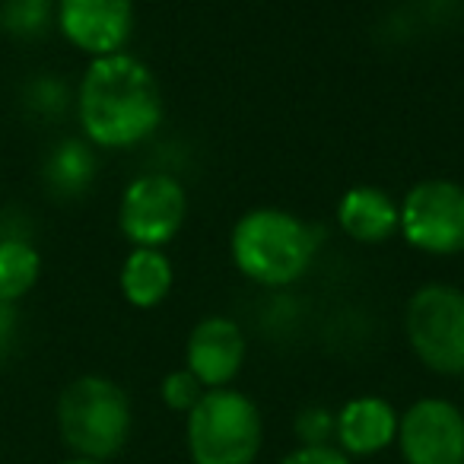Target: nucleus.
<instances>
[{
	"label": "nucleus",
	"instance_id": "1",
	"mask_svg": "<svg viewBox=\"0 0 464 464\" xmlns=\"http://www.w3.org/2000/svg\"><path fill=\"white\" fill-rule=\"evenodd\" d=\"M166 102L156 73L128 52L92 58L77 86V118L86 143L130 150L160 130Z\"/></svg>",
	"mask_w": 464,
	"mask_h": 464
},
{
	"label": "nucleus",
	"instance_id": "2",
	"mask_svg": "<svg viewBox=\"0 0 464 464\" xmlns=\"http://www.w3.org/2000/svg\"><path fill=\"white\" fill-rule=\"evenodd\" d=\"M318 236L303 217L280 207H255L242 213L229 232V258L255 286L286 290L312 271Z\"/></svg>",
	"mask_w": 464,
	"mask_h": 464
},
{
	"label": "nucleus",
	"instance_id": "3",
	"mask_svg": "<svg viewBox=\"0 0 464 464\" xmlns=\"http://www.w3.org/2000/svg\"><path fill=\"white\" fill-rule=\"evenodd\" d=\"M134 413L130 398L105 375H80L58 398V430L73 455L109 461L128 445Z\"/></svg>",
	"mask_w": 464,
	"mask_h": 464
},
{
	"label": "nucleus",
	"instance_id": "4",
	"mask_svg": "<svg viewBox=\"0 0 464 464\" xmlns=\"http://www.w3.org/2000/svg\"><path fill=\"white\" fill-rule=\"evenodd\" d=\"M191 464H255L265 445V420L248 394L210 388L191 407L185 430Z\"/></svg>",
	"mask_w": 464,
	"mask_h": 464
},
{
	"label": "nucleus",
	"instance_id": "5",
	"mask_svg": "<svg viewBox=\"0 0 464 464\" xmlns=\"http://www.w3.org/2000/svg\"><path fill=\"white\" fill-rule=\"evenodd\" d=\"M404 334L430 372L464 375V290L426 284L407 299Z\"/></svg>",
	"mask_w": 464,
	"mask_h": 464
},
{
	"label": "nucleus",
	"instance_id": "6",
	"mask_svg": "<svg viewBox=\"0 0 464 464\" xmlns=\"http://www.w3.org/2000/svg\"><path fill=\"white\" fill-rule=\"evenodd\" d=\"M401 236L432 258L464 255V185L451 179H423L398 200Z\"/></svg>",
	"mask_w": 464,
	"mask_h": 464
},
{
	"label": "nucleus",
	"instance_id": "7",
	"mask_svg": "<svg viewBox=\"0 0 464 464\" xmlns=\"http://www.w3.org/2000/svg\"><path fill=\"white\" fill-rule=\"evenodd\" d=\"M188 219V191L175 175H137L121 194L118 226L134 248H166Z\"/></svg>",
	"mask_w": 464,
	"mask_h": 464
},
{
	"label": "nucleus",
	"instance_id": "8",
	"mask_svg": "<svg viewBox=\"0 0 464 464\" xmlns=\"http://www.w3.org/2000/svg\"><path fill=\"white\" fill-rule=\"evenodd\" d=\"M394 442L407 464H464V411L445 398L413 401Z\"/></svg>",
	"mask_w": 464,
	"mask_h": 464
},
{
	"label": "nucleus",
	"instance_id": "9",
	"mask_svg": "<svg viewBox=\"0 0 464 464\" xmlns=\"http://www.w3.org/2000/svg\"><path fill=\"white\" fill-rule=\"evenodd\" d=\"M54 23L73 48L105 58L134 35V0H54Z\"/></svg>",
	"mask_w": 464,
	"mask_h": 464
},
{
	"label": "nucleus",
	"instance_id": "10",
	"mask_svg": "<svg viewBox=\"0 0 464 464\" xmlns=\"http://www.w3.org/2000/svg\"><path fill=\"white\" fill-rule=\"evenodd\" d=\"M246 334L229 315H207L191 328L185 343V369L210 392L229 388L246 366Z\"/></svg>",
	"mask_w": 464,
	"mask_h": 464
},
{
	"label": "nucleus",
	"instance_id": "11",
	"mask_svg": "<svg viewBox=\"0 0 464 464\" xmlns=\"http://www.w3.org/2000/svg\"><path fill=\"white\" fill-rule=\"evenodd\" d=\"M398 420L401 413L394 411L392 401L379 398V394H360L350 398L347 404L337 411L334 439L337 449L343 455H379L398 439Z\"/></svg>",
	"mask_w": 464,
	"mask_h": 464
},
{
	"label": "nucleus",
	"instance_id": "12",
	"mask_svg": "<svg viewBox=\"0 0 464 464\" xmlns=\"http://www.w3.org/2000/svg\"><path fill=\"white\" fill-rule=\"evenodd\" d=\"M337 226L360 246L388 242L401 229L398 200L379 185H353L337 200Z\"/></svg>",
	"mask_w": 464,
	"mask_h": 464
},
{
	"label": "nucleus",
	"instance_id": "13",
	"mask_svg": "<svg viewBox=\"0 0 464 464\" xmlns=\"http://www.w3.org/2000/svg\"><path fill=\"white\" fill-rule=\"evenodd\" d=\"M118 284H121V296L134 309H156L172 293V261L162 248H130L118 274Z\"/></svg>",
	"mask_w": 464,
	"mask_h": 464
},
{
	"label": "nucleus",
	"instance_id": "14",
	"mask_svg": "<svg viewBox=\"0 0 464 464\" xmlns=\"http://www.w3.org/2000/svg\"><path fill=\"white\" fill-rule=\"evenodd\" d=\"M96 179V153L86 140H64L45 162V185L58 198H77Z\"/></svg>",
	"mask_w": 464,
	"mask_h": 464
},
{
	"label": "nucleus",
	"instance_id": "15",
	"mask_svg": "<svg viewBox=\"0 0 464 464\" xmlns=\"http://www.w3.org/2000/svg\"><path fill=\"white\" fill-rule=\"evenodd\" d=\"M42 274V258L29 242L4 239L0 242V299L4 303H20Z\"/></svg>",
	"mask_w": 464,
	"mask_h": 464
},
{
	"label": "nucleus",
	"instance_id": "16",
	"mask_svg": "<svg viewBox=\"0 0 464 464\" xmlns=\"http://www.w3.org/2000/svg\"><path fill=\"white\" fill-rule=\"evenodd\" d=\"M54 26V0H4L0 29L16 42H35Z\"/></svg>",
	"mask_w": 464,
	"mask_h": 464
},
{
	"label": "nucleus",
	"instance_id": "17",
	"mask_svg": "<svg viewBox=\"0 0 464 464\" xmlns=\"http://www.w3.org/2000/svg\"><path fill=\"white\" fill-rule=\"evenodd\" d=\"M204 392H207V388L200 385V382L194 379L185 366L172 369V372H169L166 379H162V385H160L162 404H166L169 411H175V413H191V407L204 398Z\"/></svg>",
	"mask_w": 464,
	"mask_h": 464
},
{
	"label": "nucleus",
	"instance_id": "18",
	"mask_svg": "<svg viewBox=\"0 0 464 464\" xmlns=\"http://www.w3.org/2000/svg\"><path fill=\"white\" fill-rule=\"evenodd\" d=\"M334 423H337L334 411H328V407H322V404H309L296 413L293 432H296L299 445H331V439H334Z\"/></svg>",
	"mask_w": 464,
	"mask_h": 464
},
{
	"label": "nucleus",
	"instance_id": "19",
	"mask_svg": "<svg viewBox=\"0 0 464 464\" xmlns=\"http://www.w3.org/2000/svg\"><path fill=\"white\" fill-rule=\"evenodd\" d=\"M277 464H353V461L337 445H299L290 455L280 458Z\"/></svg>",
	"mask_w": 464,
	"mask_h": 464
},
{
	"label": "nucleus",
	"instance_id": "20",
	"mask_svg": "<svg viewBox=\"0 0 464 464\" xmlns=\"http://www.w3.org/2000/svg\"><path fill=\"white\" fill-rule=\"evenodd\" d=\"M16 328H20L16 303H4V299H0V362L7 360L10 350H14V343H16Z\"/></svg>",
	"mask_w": 464,
	"mask_h": 464
},
{
	"label": "nucleus",
	"instance_id": "21",
	"mask_svg": "<svg viewBox=\"0 0 464 464\" xmlns=\"http://www.w3.org/2000/svg\"><path fill=\"white\" fill-rule=\"evenodd\" d=\"M61 464H105V461H96V458H83V455H73V458H67V461H61Z\"/></svg>",
	"mask_w": 464,
	"mask_h": 464
}]
</instances>
